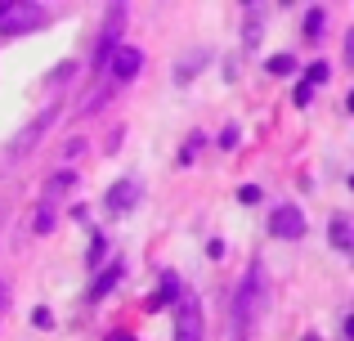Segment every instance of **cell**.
<instances>
[{
  "label": "cell",
  "mask_w": 354,
  "mask_h": 341,
  "mask_svg": "<svg viewBox=\"0 0 354 341\" xmlns=\"http://www.w3.org/2000/svg\"><path fill=\"white\" fill-rule=\"evenodd\" d=\"M265 306H269V279H265L260 265H251L247 279H242V288H238V297H234V337L238 341H247L251 333H256Z\"/></svg>",
  "instance_id": "6da1fadb"
},
{
  "label": "cell",
  "mask_w": 354,
  "mask_h": 341,
  "mask_svg": "<svg viewBox=\"0 0 354 341\" xmlns=\"http://www.w3.org/2000/svg\"><path fill=\"white\" fill-rule=\"evenodd\" d=\"M269 234L283 238V243H296V238H305V216L296 202H283V207H274V216H269Z\"/></svg>",
  "instance_id": "7a4b0ae2"
},
{
  "label": "cell",
  "mask_w": 354,
  "mask_h": 341,
  "mask_svg": "<svg viewBox=\"0 0 354 341\" xmlns=\"http://www.w3.org/2000/svg\"><path fill=\"white\" fill-rule=\"evenodd\" d=\"M45 9L41 5H14V0H0V32H27V27H41Z\"/></svg>",
  "instance_id": "3957f363"
},
{
  "label": "cell",
  "mask_w": 354,
  "mask_h": 341,
  "mask_svg": "<svg viewBox=\"0 0 354 341\" xmlns=\"http://www.w3.org/2000/svg\"><path fill=\"white\" fill-rule=\"evenodd\" d=\"M121 27H126V5H113V9H108V27H104V36H99V45H95V68H108Z\"/></svg>",
  "instance_id": "277c9868"
},
{
  "label": "cell",
  "mask_w": 354,
  "mask_h": 341,
  "mask_svg": "<svg viewBox=\"0 0 354 341\" xmlns=\"http://www.w3.org/2000/svg\"><path fill=\"white\" fill-rule=\"evenodd\" d=\"M175 341H202V306L198 297H184L175 310Z\"/></svg>",
  "instance_id": "5b68a950"
},
{
  "label": "cell",
  "mask_w": 354,
  "mask_h": 341,
  "mask_svg": "<svg viewBox=\"0 0 354 341\" xmlns=\"http://www.w3.org/2000/svg\"><path fill=\"white\" fill-rule=\"evenodd\" d=\"M54 117H59V108H45L41 117H36L32 126H23V135H18L14 144H9V158H27V153L36 149V144H41V135H45V126L54 122Z\"/></svg>",
  "instance_id": "8992f818"
},
{
  "label": "cell",
  "mask_w": 354,
  "mask_h": 341,
  "mask_svg": "<svg viewBox=\"0 0 354 341\" xmlns=\"http://www.w3.org/2000/svg\"><path fill=\"white\" fill-rule=\"evenodd\" d=\"M139 68H144V50H135V45H117L113 59H108V72H113L117 81H135Z\"/></svg>",
  "instance_id": "52a82bcc"
},
{
  "label": "cell",
  "mask_w": 354,
  "mask_h": 341,
  "mask_svg": "<svg viewBox=\"0 0 354 341\" xmlns=\"http://www.w3.org/2000/svg\"><path fill=\"white\" fill-rule=\"evenodd\" d=\"M135 202H139V184H135V180H117L113 189L104 193V207H108V211H117V216H126Z\"/></svg>",
  "instance_id": "ba28073f"
},
{
  "label": "cell",
  "mask_w": 354,
  "mask_h": 341,
  "mask_svg": "<svg viewBox=\"0 0 354 341\" xmlns=\"http://www.w3.org/2000/svg\"><path fill=\"white\" fill-rule=\"evenodd\" d=\"M72 184H77V171H59V175H54L50 184H45V207H50V202L59 198V193H68Z\"/></svg>",
  "instance_id": "9c48e42d"
},
{
  "label": "cell",
  "mask_w": 354,
  "mask_h": 341,
  "mask_svg": "<svg viewBox=\"0 0 354 341\" xmlns=\"http://www.w3.org/2000/svg\"><path fill=\"white\" fill-rule=\"evenodd\" d=\"M117 279H121V265H108V270L95 279V288H90V301H99L104 292H113V288H117Z\"/></svg>",
  "instance_id": "30bf717a"
},
{
  "label": "cell",
  "mask_w": 354,
  "mask_h": 341,
  "mask_svg": "<svg viewBox=\"0 0 354 341\" xmlns=\"http://www.w3.org/2000/svg\"><path fill=\"white\" fill-rule=\"evenodd\" d=\"M332 247H337V252H350V247H354V238H350V220H346V216L332 220Z\"/></svg>",
  "instance_id": "8fae6325"
},
{
  "label": "cell",
  "mask_w": 354,
  "mask_h": 341,
  "mask_svg": "<svg viewBox=\"0 0 354 341\" xmlns=\"http://www.w3.org/2000/svg\"><path fill=\"white\" fill-rule=\"evenodd\" d=\"M323 32H328V9H310V14H305V36L319 41Z\"/></svg>",
  "instance_id": "7c38bea8"
},
{
  "label": "cell",
  "mask_w": 354,
  "mask_h": 341,
  "mask_svg": "<svg viewBox=\"0 0 354 341\" xmlns=\"http://www.w3.org/2000/svg\"><path fill=\"white\" fill-rule=\"evenodd\" d=\"M202 68H207V54H202V50H193L189 59H184V68L175 72V81H189V77H198Z\"/></svg>",
  "instance_id": "4fadbf2b"
},
{
  "label": "cell",
  "mask_w": 354,
  "mask_h": 341,
  "mask_svg": "<svg viewBox=\"0 0 354 341\" xmlns=\"http://www.w3.org/2000/svg\"><path fill=\"white\" fill-rule=\"evenodd\" d=\"M269 72H274V77H292L296 59H292V54H274V59H269Z\"/></svg>",
  "instance_id": "5bb4252c"
},
{
  "label": "cell",
  "mask_w": 354,
  "mask_h": 341,
  "mask_svg": "<svg viewBox=\"0 0 354 341\" xmlns=\"http://www.w3.org/2000/svg\"><path fill=\"white\" fill-rule=\"evenodd\" d=\"M242 41L256 45L260 41V9H247V27H242Z\"/></svg>",
  "instance_id": "9a60e30c"
},
{
  "label": "cell",
  "mask_w": 354,
  "mask_h": 341,
  "mask_svg": "<svg viewBox=\"0 0 354 341\" xmlns=\"http://www.w3.org/2000/svg\"><path fill=\"white\" fill-rule=\"evenodd\" d=\"M332 77V68H328V63H310V72H305V86H323V81H328Z\"/></svg>",
  "instance_id": "2e32d148"
},
{
  "label": "cell",
  "mask_w": 354,
  "mask_h": 341,
  "mask_svg": "<svg viewBox=\"0 0 354 341\" xmlns=\"http://www.w3.org/2000/svg\"><path fill=\"white\" fill-rule=\"evenodd\" d=\"M50 229H54V211L41 202V211H36V234H50Z\"/></svg>",
  "instance_id": "e0dca14e"
},
{
  "label": "cell",
  "mask_w": 354,
  "mask_h": 341,
  "mask_svg": "<svg viewBox=\"0 0 354 341\" xmlns=\"http://www.w3.org/2000/svg\"><path fill=\"white\" fill-rule=\"evenodd\" d=\"M238 126H225V131H220V149H238Z\"/></svg>",
  "instance_id": "ac0fdd59"
},
{
  "label": "cell",
  "mask_w": 354,
  "mask_h": 341,
  "mask_svg": "<svg viewBox=\"0 0 354 341\" xmlns=\"http://www.w3.org/2000/svg\"><path fill=\"white\" fill-rule=\"evenodd\" d=\"M104 252H108V238L99 234V238H95V247H90V265H99V261H104Z\"/></svg>",
  "instance_id": "d6986e66"
},
{
  "label": "cell",
  "mask_w": 354,
  "mask_h": 341,
  "mask_svg": "<svg viewBox=\"0 0 354 341\" xmlns=\"http://www.w3.org/2000/svg\"><path fill=\"white\" fill-rule=\"evenodd\" d=\"M238 202H247V207H251V202H260V189H256V184H242V189H238Z\"/></svg>",
  "instance_id": "ffe728a7"
},
{
  "label": "cell",
  "mask_w": 354,
  "mask_h": 341,
  "mask_svg": "<svg viewBox=\"0 0 354 341\" xmlns=\"http://www.w3.org/2000/svg\"><path fill=\"white\" fill-rule=\"evenodd\" d=\"M292 99H296V108H305V104H310V99H314V90H310V86H305V81H301V86H296V95H292Z\"/></svg>",
  "instance_id": "44dd1931"
},
{
  "label": "cell",
  "mask_w": 354,
  "mask_h": 341,
  "mask_svg": "<svg viewBox=\"0 0 354 341\" xmlns=\"http://www.w3.org/2000/svg\"><path fill=\"white\" fill-rule=\"evenodd\" d=\"M32 324H36V328H50V324H54V319H50V310H36V315H32Z\"/></svg>",
  "instance_id": "7402d4cb"
},
{
  "label": "cell",
  "mask_w": 354,
  "mask_h": 341,
  "mask_svg": "<svg viewBox=\"0 0 354 341\" xmlns=\"http://www.w3.org/2000/svg\"><path fill=\"white\" fill-rule=\"evenodd\" d=\"M108 341H135V337H130V333H113V337H108Z\"/></svg>",
  "instance_id": "603a6c76"
},
{
  "label": "cell",
  "mask_w": 354,
  "mask_h": 341,
  "mask_svg": "<svg viewBox=\"0 0 354 341\" xmlns=\"http://www.w3.org/2000/svg\"><path fill=\"white\" fill-rule=\"evenodd\" d=\"M0 301H5V288H0Z\"/></svg>",
  "instance_id": "cb8c5ba5"
},
{
  "label": "cell",
  "mask_w": 354,
  "mask_h": 341,
  "mask_svg": "<svg viewBox=\"0 0 354 341\" xmlns=\"http://www.w3.org/2000/svg\"><path fill=\"white\" fill-rule=\"evenodd\" d=\"M305 341H319V337H305Z\"/></svg>",
  "instance_id": "d4e9b609"
}]
</instances>
